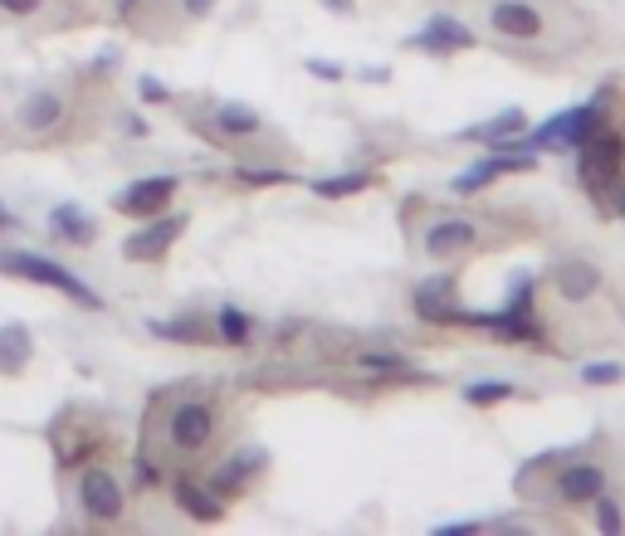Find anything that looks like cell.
<instances>
[{
    "label": "cell",
    "mask_w": 625,
    "mask_h": 536,
    "mask_svg": "<svg viewBox=\"0 0 625 536\" xmlns=\"http://www.w3.org/2000/svg\"><path fill=\"white\" fill-rule=\"evenodd\" d=\"M50 234L60 239V244H69V249H88L98 239V220L88 210H78V205H54L50 210Z\"/></svg>",
    "instance_id": "obj_16"
},
{
    "label": "cell",
    "mask_w": 625,
    "mask_h": 536,
    "mask_svg": "<svg viewBox=\"0 0 625 536\" xmlns=\"http://www.w3.org/2000/svg\"><path fill=\"white\" fill-rule=\"evenodd\" d=\"M186 225H191L186 210L181 215H152L142 230H132L122 239V259H128V264H162V259L172 254L176 239L186 234Z\"/></svg>",
    "instance_id": "obj_9"
},
{
    "label": "cell",
    "mask_w": 625,
    "mask_h": 536,
    "mask_svg": "<svg viewBox=\"0 0 625 536\" xmlns=\"http://www.w3.org/2000/svg\"><path fill=\"white\" fill-rule=\"evenodd\" d=\"M621 215H625V205H621Z\"/></svg>",
    "instance_id": "obj_35"
},
{
    "label": "cell",
    "mask_w": 625,
    "mask_h": 536,
    "mask_svg": "<svg viewBox=\"0 0 625 536\" xmlns=\"http://www.w3.org/2000/svg\"><path fill=\"white\" fill-rule=\"evenodd\" d=\"M30 357H35V337H30V327H20V322L0 327V381H10V375L25 371Z\"/></svg>",
    "instance_id": "obj_17"
},
{
    "label": "cell",
    "mask_w": 625,
    "mask_h": 536,
    "mask_svg": "<svg viewBox=\"0 0 625 536\" xmlns=\"http://www.w3.org/2000/svg\"><path fill=\"white\" fill-rule=\"evenodd\" d=\"M78 512H84L88 522H98V527H118L122 517H128V488H122V478L108 469V463H88L84 473H78Z\"/></svg>",
    "instance_id": "obj_7"
},
{
    "label": "cell",
    "mask_w": 625,
    "mask_h": 536,
    "mask_svg": "<svg viewBox=\"0 0 625 536\" xmlns=\"http://www.w3.org/2000/svg\"><path fill=\"white\" fill-rule=\"evenodd\" d=\"M215 142H255L259 132H265V118H259V108H249V102H211V128H206Z\"/></svg>",
    "instance_id": "obj_14"
},
{
    "label": "cell",
    "mask_w": 625,
    "mask_h": 536,
    "mask_svg": "<svg viewBox=\"0 0 625 536\" xmlns=\"http://www.w3.org/2000/svg\"><path fill=\"white\" fill-rule=\"evenodd\" d=\"M460 395H464V405L488 409V405H504V401H514V395H518V385H514V381H470Z\"/></svg>",
    "instance_id": "obj_23"
},
{
    "label": "cell",
    "mask_w": 625,
    "mask_h": 536,
    "mask_svg": "<svg viewBox=\"0 0 625 536\" xmlns=\"http://www.w3.org/2000/svg\"><path fill=\"white\" fill-rule=\"evenodd\" d=\"M323 6H333V10H343V15H347V10H352V0H323Z\"/></svg>",
    "instance_id": "obj_33"
},
{
    "label": "cell",
    "mask_w": 625,
    "mask_h": 536,
    "mask_svg": "<svg viewBox=\"0 0 625 536\" xmlns=\"http://www.w3.org/2000/svg\"><path fill=\"white\" fill-rule=\"evenodd\" d=\"M357 371L362 375H377V381H425L401 351H362L357 357Z\"/></svg>",
    "instance_id": "obj_19"
},
{
    "label": "cell",
    "mask_w": 625,
    "mask_h": 536,
    "mask_svg": "<svg viewBox=\"0 0 625 536\" xmlns=\"http://www.w3.org/2000/svg\"><path fill=\"white\" fill-rule=\"evenodd\" d=\"M215 337H220L225 347H249V341H255V317H245L235 303H225L220 313H215Z\"/></svg>",
    "instance_id": "obj_21"
},
{
    "label": "cell",
    "mask_w": 625,
    "mask_h": 536,
    "mask_svg": "<svg viewBox=\"0 0 625 536\" xmlns=\"http://www.w3.org/2000/svg\"><path fill=\"white\" fill-rule=\"evenodd\" d=\"M420 254L435 259V264H460V259H470L474 249L484 244V225L470 220V215H430L425 225H420Z\"/></svg>",
    "instance_id": "obj_6"
},
{
    "label": "cell",
    "mask_w": 625,
    "mask_h": 536,
    "mask_svg": "<svg viewBox=\"0 0 625 536\" xmlns=\"http://www.w3.org/2000/svg\"><path fill=\"white\" fill-rule=\"evenodd\" d=\"M367 186H377V171H343V176L313 181V196H323V200H347V196H362Z\"/></svg>",
    "instance_id": "obj_20"
},
{
    "label": "cell",
    "mask_w": 625,
    "mask_h": 536,
    "mask_svg": "<svg viewBox=\"0 0 625 536\" xmlns=\"http://www.w3.org/2000/svg\"><path fill=\"white\" fill-rule=\"evenodd\" d=\"M132 6H138V0H122V15H128V10H132Z\"/></svg>",
    "instance_id": "obj_34"
},
{
    "label": "cell",
    "mask_w": 625,
    "mask_h": 536,
    "mask_svg": "<svg viewBox=\"0 0 625 536\" xmlns=\"http://www.w3.org/2000/svg\"><path fill=\"white\" fill-rule=\"evenodd\" d=\"M522 112L518 108H504L498 112V118H488V122H479V128H470L464 136H470V142H498V136H514V132H522Z\"/></svg>",
    "instance_id": "obj_24"
},
{
    "label": "cell",
    "mask_w": 625,
    "mask_h": 536,
    "mask_svg": "<svg viewBox=\"0 0 625 536\" xmlns=\"http://www.w3.org/2000/svg\"><path fill=\"white\" fill-rule=\"evenodd\" d=\"M142 98H147V102H166L172 94H166V88L157 84V78H142Z\"/></svg>",
    "instance_id": "obj_30"
},
{
    "label": "cell",
    "mask_w": 625,
    "mask_h": 536,
    "mask_svg": "<svg viewBox=\"0 0 625 536\" xmlns=\"http://www.w3.org/2000/svg\"><path fill=\"white\" fill-rule=\"evenodd\" d=\"M176 186L181 181L176 176H142V181H132V186H122L118 196H112V210L118 215H128V220H152V215H162L166 210V200L176 196Z\"/></svg>",
    "instance_id": "obj_10"
},
{
    "label": "cell",
    "mask_w": 625,
    "mask_h": 536,
    "mask_svg": "<svg viewBox=\"0 0 625 536\" xmlns=\"http://www.w3.org/2000/svg\"><path fill=\"white\" fill-rule=\"evenodd\" d=\"M532 298H538V278H532V273H518V278L508 283L504 307L508 313H532Z\"/></svg>",
    "instance_id": "obj_27"
},
{
    "label": "cell",
    "mask_w": 625,
    "mask_h": 536,
    "mask_svg": "<svg viewBox=\"0 0 625 536\" xmlns=\"http://www.w3.org/2000/svg\"><path fill=\"white\" fill-rule=\"evenodd\" d=\"M582 381L586 385H616V381H625V367L621 361H591V367H582Z\"/></svg>",
    "instance_id": "obj_29"
},
{
    "label": "cell",
    "mask_w": 625,
    "mask_h": 536,
    "mask_svg": "<svg viewBox=\"0 0 625 536\" xmlns=\"http://www.w3.org/2000/svg\"><path fill=\"white\" fill-rule=\"evenodd\" d=\"M0 230H15V215H10L6 205H0Z\"/></svg>",
    "instance_id": "obj_32"
},
{
    "label": "cell",
    "mask_w": 625,
    "mask_h": 536,
    "mask_svg": "<svg viewBox=\"0 0 625 536\" xmlns=\"http://www.w3.org/2000/svg\"><path fill=\"white\" fill-rule=\"evenodd\" d=\"M157 337L166 341H191V347H206L215 337V322H201V317H176V322H152Z\"/></svg>",
    "instance_id": "obj_22"
},
{
    "label": "cell",
    "mask_w": 625,
    "mask_h": 536,
    "mask_svg": "<svg viewBox=\"0 0 625 536\" xmlns=\"http://www.w3.org/2000/svg\"><path fill=\"white\" fill-rule=\"evenodd\" d=\"M0 273H6V278H25V283H40V288L64 293V298H69L74 307H84V313H98V307H104V298H98V293L88 288L69 264H60V259H50V254H35V249H0Z\"/></svg>",
    "instance_id": "obj_4"
},
{
    "label": "cell",
    "mask_w": 625,
    "mask_h": 536,
    "mask_svg": "<svg viewBox=\"0 0 625 536\" xmlns=\"http://www.w3.org/2000/svg\"><path fill=\"white\" fill-rule=\"evenodd\" d=\"M69 118H74V88H64V84L30 88L15 102V112H10V122H15V132L25 142H54V136L69 128Z\"/></svg>",
    "instance_id": "obj_5"
},
{
    "label": "cell",
    "mask_w": 625,
    "mask_h": 536,
    "mask_svg": "<svg viewBox=\"0 0 625 536\" xmlns=\"http://www.w3.org/2000/svg\"><path fill=\"white\" fill-rule=\"evenodd\" d=\"M309 68L317 78H343V64H327V59H309Z\"/></svg>",
    "instance_id": "obj_31"
},
{
    "label": "cell",
    "mask_w": 625,
    "mask_h": 536,
    "mask_svg": "<svg viewBox=\"0 0 625 536\" xmlns=\"http://www.w3.org/2000/svg\"><path fill=\"white\" fill-rule=\"evenodd\" d=\"M235 181L240 186H289V171H279V166H235Z\"/></svg>",
    "instance_id": "obj_28"
},
{
    "label": "cell",
    "mask_w": 625,
    "mask_h": 536,
    "mask_svg": "<svg viewBox=\"0 0 625 536\" xmlns=\"http://www.w3.org/2000/svg\"><path fill=\"white\" fill-rule=\"evenodd\" d=\"M411 307L420 322L430 327H450V322H464V307H460V278H454V269L445 273H430V278H420L411 288Z\"/></svg>",
    "instance_id": "obj_8"
},
{
    "label": "cell",
    "mask_w": 625,
    "mask_h": 536,
    "mask_svg": "<svg viewBox=\"0 0 625 536\" xmlns=\"http://www.w3.org/2000/svg\"><path fill=\"white\" fill-rule=\"evenodd\" d=\"M591 517H596V527L606 532V536H621L625 532V507H621V497L611 493V488L596 497V503H591Z\"/></svg>",
    "instance_id": "obj_26"
},
{
    "label": "cell",
    "mask_w": 625,
    "mask_h": 536,
    "mask_svg": "<svg viewBox=\"0 0 625 536\" xmlns=\"http://www.w3.org/2000/svg\"><path fill=\"white\" fill-rule=\"evenodd\" d=\"M611 488V463L596 453H542L518 473V493L552 507H591Z\"/></svg>",
    "instance_id": "obj_3"
},
{
    "label": "cell",
    "mask_w": 625,
    "mask_h": 536,
    "mask_svg": "<svg viewBox=\"0 0 625 536\" xmlns=\"http://www.w3.org/2000/svg\"><path fill=\"white\" fill-rule=\"evenodd\" d=\"M225 429V401L211 385H172L147 409V459L191 469L215 449Z\"/></svg>",
    "instance_id": "obj_1"
},
{
    "label": "cell",
    "mask_w": 625,
    "mask_h": 536,
    "mask_svg": "<svg viewBox=\"0 0 625 536\" xmlns=\"http://www.w3.org/2000/svg\"><path fill=\"white\" fill-rule=\"evenodd\" d=\"M552 288H557V298L562 303H591L601 288H606V273L582 254H562L552 264Z\"/></svg>",
    "instance_id": "obj_13"
},
{
    "label": "cell",
    "mask_w": 625,
    "mask_h": 536,
    "mask_svg": "<svg viewBox=\"0 0 625 536\" xmlns=\"http://www.w3.org/2000/svg\"><path fill=\"white\" fill-rule=\"evenodd\" d=\"M265 459H269V453L259 449V444H245V449L225 453V459L215 463L211 478H206V488H211V493L225 503V497L245 493V488H249V478H259V473H265Z\"/></svg>",
    "instance_id": "obj_11"
},
{
    "label": "cell",
    "mask_w": 625,
    "mask_h": 536,
    "mask_svg": "<svg viewBox=\"0 0 625 536\" xmlns=\"http://www.w3.org/2000/svg\"><path fill=\"white\" fill-rule=\"evenodd\" d=\"M172 493H176V507H186L196 522H220V517H225V503L211 493L206 483H196L191 473H181V478H176Z\"/></svg>",
    "instance_id": "obj_18"
},
{
    "label": "cell",
    "mask_w": 625,
    "mask_h": 536,
    "mask_svg": "<svg viewBox=\"0 0 625 536\" xmlns=\"http://www.w3.org/2000/svg\"><path fill=\"white\" fill-rule=\"evenodd\" d=\"M474 44V30L464 25V20H454V15H435L425 30H416L411 40H406V50H420V54H454V50H470Z\"/></svg>",
    "instance_id": "obj_15"
},
{
    "label": "cell",
    "mask_w": 625,
    "mask_h": 536,
    "mask_svg": "<svg viewBox=\"0 0 625 536\" xmlns=\"http://www.w3.org/2000/svg\"><path fill=\"white\" fill-rule=\"evenodd\" d=\"M538 166V152H488L484 162H474L470 171H460V176L450 181L454 196H474V190L494 186L498 176H518V171H532Z\"/></svg>",
    "instance_id": "obj_12"
},
{
    "label": "cell",
    "mask_w": 625,
    "mask_h": 536,
    "mask_svg": "<svg viewBox=\"0 0 625 536\" xmlns=\"http://www.w3.org/2000/svg\"><path fill=\"white\" fill-rule=\"evenodd\" d=\"M479 25L488 40L532 59H557L586 40V15L562 0H479Z\"/></svg>",
    "instance_id": "obj_2"
},
{
    "label": "cell",
    "mask_w": 625,
    "mask_h": 536,
    "mask_svg": "<svg viewBox=\"0 0 625 536\" xmlns=\"http://www.w3.org/2000/svg\"><path fill=\"white\" fill-rule=\"evenodd\" d=\"M54 10V0H0V20L6 25H40Z\"/></svg>",
    "instance_id": "obj_25"
}]
</instances>
